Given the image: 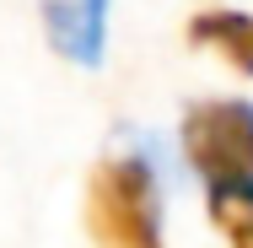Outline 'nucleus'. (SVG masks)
Returning a JSON list of instances; mask_svg holds the SVG:
<instances>
[{"instance_id": "obj_3", "label": "nucleus", "mask_w": 253, "mask_h": 248, "mask_svg": "<svg viewBox=\"0 0 253 248\" xmlns=\"http://www.w3.org/2000/svg\"><path fill=\"white\" fill-rule=\"evenodd\" d=\"M108 11L113 0H43L38 16H43L49 49L81 70H97L108 59Z\"/></svg>"}, {"instance_id": "obj_1", "label": "nucleus", "mask_w": 253, "mask_h": 248, "mask_svg": "<svg viewBox=\"0 0 253 248\" xmlns=\"http://www.w3.org/2000/svg\"><path fill=\"white\" fill-rule=\"evenodd\" d=\"M86 232L97 248H167L162 173L146 151H113L86 178Z\"/></svg>"}, {"instance_id": "obj_2", "label": "nucleus", "mask_w": 253, "mask_h": 248, "mask_svg": "<svg viewBox=\"0 0 253 248\" xmlns=\"http://www.w3.org/2000/svg\"><path fill=\"white\" fill-rule=\"evenodd\" d=\"M183 162L205 184L215 178H253V102L248 98H205L178 124Z\"/></svg>"}, {"instance_id": "obj_5", "label": "nucleus", "mask_w": 253, "mask_h": 248, "mask_svg": "<svg viewBox=\"0 0 253 248\" xmlns=\"http://www.w3.org/2000/svg\"><path fill=\"white\" fill-rule=\"evenodd\" d=\"M205 210L226 248H253V178H215L205 184Z\"/></svg>"}, {"instance_id": "obj_4", "label": "nucleus", "mask_w": 253, "mask_h": 248, "mask_svg": "<svg viewBox=\"0 0 253 248\" xmlns=\"http://www.w3.org/2000/svg\"><path fill=\"white\" fill-rule=\"evenodd\" d=\"M183 38H189V49H205L221 65H232L237 76H253V11H232V5L194 11Z\"/></svg>"}]
</instances>
